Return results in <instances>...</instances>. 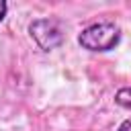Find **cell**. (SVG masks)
Here are the masks:
<instances>
[{
    "mask_svg": "<svg viewBox=\"0 0 131 131\" xmlns=\"http://www.w3.org/2000/svg\"><path fill=\"white\" fill-rule=\"evenodd\" d=\"M119 41H121V29L111 20L92 23L78 35V43L88 51H111L119 45Z\"/></svg>",
    "mask_w": 131,
    "mask_h": 131,
    "instance_id": "cell-1",
    "label": "cell"
},
{
    "mask_svg": "<svg viewBox=\"0 0 131 131\" xmlns=\"http://www.w3.org/2000/svg\"><path fill=\"white\" fill-rule=\"evenodd\" d=\"M29 35L39 49L51 51L63 43V29L55 18H37L29 25Z\"/></svg>",
    "mask_w": 131,
    "mask_h": 131,
    "instance_id": "cell-2",
    "label": "cell"
},
{
    "mask_svg": "<svg viewBox=\"0 0 131 131\" xmlns=\"http://www.w3.org/2000/svg\"><path fill=\"white\" fill-rule=\"evenodd\" d=\"M115 102L123 108H131V86H125V88H119L117 94H115Z\"/></svg>",
    "mask_w": 131,
    "mask_h": 131,
    "instance_id": "cell-3",
    "label": "cell"
},
{
    "mask_svg": "<svg viewBox=\"0 0 131 131\" xmlns=\"http://www.w3.org/2000/svg\"><path fill=\"white\" fill-rule=\"evenodd\" d=\"M117 131H131V119H125L121 125H119V129Z\"/></svg>",
    "mask_w": 131,
    "mask_h": 131,
    "instance_id": "cell-4",
    "label": "cell"
},
{
    "mask_svg": "<svg viewBox=\"0 0 131 131\" xmlns=\"http://www.w3.org/2000/svg\"><path fill=\"white\" fill-rule=\"evenodd\" d=\"M6 10H8V4H6L4 0H0V23H2L4 16H6Z\"/></svg>",
    "mask_w": 131,
    "mask_h": 131,
    "instance_id": "cell-5",
    "label": "cell"
}]
</instances>
